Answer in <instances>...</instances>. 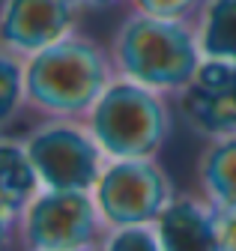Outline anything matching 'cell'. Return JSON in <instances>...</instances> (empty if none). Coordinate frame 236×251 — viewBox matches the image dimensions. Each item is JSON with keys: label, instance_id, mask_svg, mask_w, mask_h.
Instances as JSON below:
<instances>
[{"label": "cell", "instance_id": "19", "mask_svg": "<svg viewBox=\"0 0 236 251\" xmlns=\"http://www.w3.org/2000/svg\"><path fill=\"white\" fill-rule=\"evenodd\" d=\"M87 251H96V248H87Z\"/></svg>", "mask_w": 236, "mask_h": 251}, {"label": "cell", "instance_id": "7", "mask_svg": "<svg viewBox=\"0 0 236 251\" xmlns=\"http://www.w3.org/2000/svg\"><path fill=\"white\" fill-rule=\"evenodd\" d=\"M81 0H0V48L21 60L78 33Z\"/></svg>", "mask_w": 236, "mask_h": 251}, {"label": "cell", "instance_id": "15", "mask_svg": "<svg viewBox=\"0 0 236 251\" xmlns=\"http://www.w3.org/2000/svg\"><path fill=\"white\" fill-rule=\"evenodd\" d=\"M203 3L206 0H126V6L132 12L170 18V21H194Z\"/></svg>", "mask_w": 236, "mask_h": 251}, {"label": "cell", "instance_id": "5", "mask_svg": "<svg viewBox=\"0 0 236 251\" xmlns=\"http://www.w3.org/2000/svg\"><path fill=\"white\" fill-rule=\"evenodd\" d=\"M18 222L27 251H87L108 233L93 192L42 188Z\"/></svg>", "mask_w": 236, "mask_h": 251}, {"label": "cell", "instance_id": "2", "mask_svg": "<svg viewBox=\"0 0 236 251\" xmlns=\"http://www.w3.org/2000/svg\"><path fill=\"white\" fill-rule=\"evenodd\" d=\"M108 48L120 78L173 99L191 84L203 63L194 21H170L132 9L117 27Z\"/></svg>", "mask_w": 236, "mask_h": 251}, {"label": "cell", "instance_id": "1", "mask_svg": "<svg viewBox=\"0 0 236 251\" xmlns=\"http://www.w3.org/2000/svg\"><path fill=\"white\" fill-rule=\"evenodd\" d=\"M114 78L111 48L72 33L24 60V105L42 120H84Z\"/></svg>", "mask_w": 236, "mask_h": 251}, {"label": "cell", "instance_id": "6", "mask_svg": "<svg viewBox=\"0 0 236 251\" xmlns=\"http://www.w3.org/2000/svg\"><path fill=\"white\" fill-rule=\"evenodd\" d=\"M93 198L105 227L111 230L156 225V218L167 209L176 192L156 159H117L105 165Z\"/></svg>", "mask_w": 236, "mask_h": 251}, {"label": "cell", "instance_id": "14", "mask_svg": "<svg viewBox=\"0 0 236 251\" xmlns=\"http://www.w3.org/2000/svg\"><path fill=\"white\" fill-rule=\"evenodd\" d=\"M99 251H162L153 225H141V227H111L102 242Z\"/></svg>", "mask_w": 236, "mask_h": 251}, {"label": "cell", "instance_id": "3", "mask_svg": "<svg viewBox=\"0 0 236 251\" xmlns=\"http://www.w3.org/2000/svg\"><path fill=\"white\" fill-rule=\"evenodd\" d=\"M108 162L117 159H156L170 138V105L165 93L117 75L99 102L84 117Z\"/></svg>", "mask_w": 236, "mask_h": 251}, {"label": "cell", "instance_id": "9", "mask_svg": "<svg viewBox=\"0 0 236 251\" xmlns=\"http://www.w3.org/2000/svg\"><path fill=\"white\" fill-rule=\"evenodd\" d=\"M153 230L162 251H218L215 209L203 198L176 195L156 218Z\"/></svg>", "mask_w": 236, "mask_h": 251}, {"label": "cell", "instance_id": "17", "mask_svg": "<svg viewBox=\"0 0 236 251\" xmlns=\"http://www.w3.org/2000/svg\"><path fill=\"white\" fill-rule=\"evenodd\" d=\"M15 225H18V218L9 215L6 209H0V251H6V248H9L12 233H15Z\"/></svg>", "mask_w": 236, "mask_h": 251}, {"label": "cell", "instance_id": "4", "mask_svg": "<svg viewBox=\"0 0 236 251\" xmlns=\"http://www.w3.org/2000/svg\"><path fill=\"white\" fill-rule=\"evenodd\" d=\"M42 188L93 192L108 155L84 120H42L24 141Z\"/></svg>", "mask_w": 236, "mask_h": 251}, {"label": "cell", "instance_id": "10", "mask_svg": "<svg viewBox=\"0 0 236 251\" xmlns=\"http://www.w3.org/2000/svg\"><path fill=\"white\" fill-rule=\"evenodd\" d=\"M200 198L212 209H236V135L210 138L197 165Z\"/></svg>", "mask_w": 236, "mask_h": 251}, {"label": "cell", "instance_id": "16", "mask_svg": "<svg viewBox=\"0 0 236 251\" xmlns=\"http://www.w3.org/2000/svg\"><path fill=\"white\" fill-rule=\"evenodd\" d=\"M218 251H236V209H215Z\"/></svg>", "mask_w": 236, "mask_h": 251}, {"label": "cell", "instance_id": "8", "mask_svg": "<svg viewBox=\"0 0 236 251\" xmlns=\"http://www.w3.org/2000/svg\"><path fill=\"white\" fill-rule=\"evenodd\" d=\"M176 99L186 120L206 138L236 135V63L203 60Z\"/></svg>", "mask_w": 236, "mask_h": 251}, {"label": "cell", "instance_id": "13", "mask_svg": "<svg viewBox=\"0 0 236 251\" xmlns=\"http://www.w3.org/2000/svg\"><path fill=\"white\" fill-rule=\"evenodd\" d=\"M24 108V60L0 48V129Z\"/></svg>", "mask_w": 236, "mask_h": 251}, {"label": "cell", "instance_id": "11", "mask_svg": "<svg viewBox=\"0 0 236 251\" xmlns=\"http://www.w3.org/2000/svg\"><path fill=\"white\" fill-rule=\"evenodd\" d=\"M42 192V182L36 176V168L27 155L24 141L0 138V209L21 218L36 195Z\"/></svg>", "mask_w": 236, "mask_h": 251}, {"label": "cell", "instance_id": "12", "mask_svg": "<svg viewBox=\"0 0 236 251\" xmlns=\"http://www.w3.org/2000/svg\"><path fill=\"white\" fill-rule=\"evenodd\" d=\"M203 60L236 63V0H206L194 18Z\"/></svg>", "mask_w": 236, "mask_h": 251}, {"label": "cell", "instance_id": "18", "mask_svg": "<svg viewBox=\"0 0 236 251\" xmlns=\"http://www.w3.org/2000/svg\"><path fill=\"white\" fill-rule=\"evenodd\" d=\"M81 3H84L87 9H111V6L126 3V0H81Z\"/></svg>", "mask_w": 236, "mask_h": 251}]
</instances>
